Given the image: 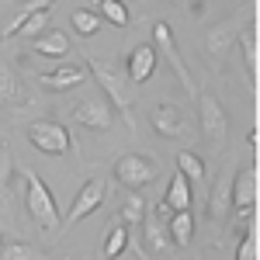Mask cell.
<instances>
[{
    "mask_svg": "<svg viewBox=\"0 0 260 260\" xmlns=\"http://www.w3.org/2000/svg\"><path fill=\"white\" fill-rule=\"evenodd\" d=\"M73 121H80L90 132H108L115 125V108L104 101V94H83L73 104Z\"/></svg>",
    "mask_w": 260,
    "mask_h": 260,
    "instance_id": "5b68a950",
    "label": "cell"
},
{
    "mask_svg": "<svg viewBox=\"0 0 260 260\" xmlns=\"http://www.w3.org/2000/svg\"><path fill=\"white\" fill-rule=\"evenodd\" d=\"M177 170L191 180V184H194V180H205V160L194 156V153H187V149H180V153H177Z\"/></svg>",
    "mask_w": 260,
    "mask_h": 260,
    "instance_id": "484cf974",
    "label": "cell"
},
{
    "mask_svg": "<svg viewBox=\"0 0 260 260\" xmlns=\"http://www.w3.org/2000/svg\"><path fill=\"white\" fill-rule=\"evenodd\" d=\"M156 66H160V52H156L149 42H139V45L128 52V59H125V77L136 87V83L149 80V77L156 73Z\"/></svg>",
    "mask_w": 260,
    "mask_h": 260,
    "instance_id": "30bf717a",
    "label": "cell"
},
{
    "mask_svg": "<svg viewBox=\"0 0 260 260\" xmlns=\"http://www.w3.org/2000/svg\"><path fill=\"white\" fill-rule=\"evenodd\" d=\"M243 52H246V70H250V77L257 80V66H260V49H257V31H246L243 35Z\"/></svg>",
    "mask_w": 260,
    "mask_h": 260,
    "instance_id": "4316f807",
    "label": "cell"
},
{
    "mask_svg": "<svg viewBox=\"0 0 260 260\" xmlns=\"http://www.w3.org/2000/svg\"><path fill=\"white\" fill-rule=\"evenodd\" d=\"M153 39H156L153 49L167 56V62H170V66H174V73H177V80L184 83V90H187V94H198V83H194V77H191L187 62L180 59L177 42H174V31H170V24H167V21H156V24H153Z\"/></svg>",
    "mask_w": 260,
    "mask_h": 260,
    "instance_id": "52a82bcc",
    "label": "cell"
},
{
    "mask_svg": "<svg viewBox=\"0 0 260 260\" xmlns=\"http://www.w3.org/2000/svg\"><path fill=\"white\" fill-rule=\"evenodd\" d=\"M104 191H108L104 177H90V180L80 187V191H77V198H73L70 212H66V222L73 225V222H80V219H87V215H94V212L101 208V201H104Z\"/></svg>",
    "mask_w": 260,
    "mask_h": 260,
    "instance_id": "9c48e42d",
    "label": "cell"
},
{
    "mask_svg": "<svg viewBox=\"0 0 260 260\" xmlns=\"http://www.w3.org/2000/svg\"><path fill=\"white\" fill-rule=\"evenodd\" d=\"M236 39H240V21L236 18L219 21V24H212V31L205 35V52H208L212 59H222V56L233 49Z\"/></svg>",
    "mask_w": 260,
    "mask_h": 260,
    "instance_id": "7c38bea8",
    "label": "cell"
},
{
    "mask_svg": "<svg viewBox=\"0 0 260 260\" xmlns=\"http://www.w3.org/2000/svg\"><path fill=\"white\" fill-rule=\"evenodd\" d=\"M87 66H90V77L98 80L104 101H108L111 108H118V111H121V118H125V125H128V136H136V121H132V104H136V94H132L128 77H125L121 70H115V66L94 59V56L87 59Z\"/></svg>",
    "mask_w": 260,
    "mask_h": 260,
    "instance_id": "6da1fadb",
    "label": "cell"
},
{
    "mask_svg": "<svg viewBox=\"0 0 260 260\" xmlns=\"http://www.w3.org/2000/svg\"><path fill=\"white\" fill-rule=\"evenodd\" d=\"M52 4H56V0H24V4L18 7V14H14V18H11L7 24H4V28H0V42L11 39V35H18V28H21V24H24L28 18H31L35 11H45V7H52Z\"/></svg>",
    "mask_w": 260,
    "mask_h": 260,
    "instance_id": "d6986e66",
    "label": "cell"
},
{
    "mask_svg": "<svg viewBox=\"0 0 260 260\" xmlns=\"http://www.w3.org/2000/svg\"><path fill=\"white\" fill-rule=\"evenodd\" d=\"M146 222V243L160 253L163 246H167V236H163V229H160V222H156V215H149V219H142Z\"/></svg>",
    "mask_w": 260,
    "mask_h": 260,
    "instance_id": "83f0119b",
    "label": "cell"
},
{
    "mask_svg": "<svg viewBox=\"0 0 260 260\" xmlns=\"http://www.w3.org/2000/svg\"><path fill=\"white\" fill-rule=\"evenodd\" d=\"M180 4H184V7H187L191 14H201V11H205V7H208L212 0H180Z\"/></svg>",
    "mask_w": 260,
    "mask_h": 260,
    "instance_id": "f546056e",
    "label": "cell"
},
{
    "mask_svg": "<svg viewBox=\"0 0 260 260\" xmlns=\"http://www.w3.org/2000/svg\"><path fill=\"white\" fill-rule=\"evenodd\" d=\"M146 219V201L139 198V191H128V198L121 205V222H128V229H139Z\"/></svg>",
    "mask_w": 260,
    "mask_h": 260,
    "instance_id": "cb8c5ba5",
    "label": "cell"
},
{
    "mask_svg": "<svg viewBox=\"0 0 260 260\" xmlns=\"http://www.w3.org/2000/svg\"><path fill=\"white\" fill-rule=\"evenodd\" d=\"M111 174L118 177L121 187H128V191H142L146 184L156 180V163L149 160V156H142V153H125V156L115 160Z\"/></svg>",
    "mask_w": 260,
    "mask_h": 260,
    "instance_id": "277c9868",
    "label": "cell"
},
{
    "mask_svg": "<svg viewBox=\"0 0 260 260\" xmlns=\"http://www.w3.org/2000/svg\"><path fill=\"white\" fill-rule=\"evenodd\" d=\"M128 246L136 250V257H139V260H153V257H149V253H146V250H142V246H139V243H136V240H128Z\"/></svg>",
    "mask_w": 260,
    "mask_h": 260,
    "instance_id": "4dcf8cb0",
    "label": "cell"
},
{
    "mask_svg": "<svg viewBox=\"0 0 260 260\" xmlns=\"http://www.w3.org/2000/svg\"><path fill=\"white\" fill-rule=\"evenodd\" d=\"M49 18H52V14H49V7H45V11H35V14L18 28V39H31V42L42 39V35L49 31Z\"/></svg>",
    "mask_w": 260,
    "mask_h": 260,
    "instance_id": "d4e9b609",
    "label": "cell"
},
{
    "mask_svg": "<svg viewBox=\"0 0 260 260\" xmlns=\"http://www.w3.org/2000/svg\"><path fill=\"white\" fill-rule=\"evenodd\" d=\"M31 49H35L39 56H49V59H62V56L70 52V39H66L62 31H56V28H49L42 39L31 42Z\"/></svg>",
    "mask_w": 260,
    "mask_h": 260,
    "instance_id": "e0dca14e",
    "label": "cell"
},
{
    "mask_svg": "<svg viewBox=\"0 0 260 260\" xmlns=\"http://www.w3.org/2000/svg\"><path fill=\"white\" fill-rule=\"evenodd\" d=\"M191 201H194V191H191V180L184 177V174H174L170 177V187H167V194H163V212H187L191 208Z\"/></svg>",
    "mask_w": 260,
    "mask_h": 260,
    "instance_id": "5bb4252c",
    "label": "cell"
},
{
    "mask_svg": "<svg viewBox=\"0 0 260 260\" xmlns=\"http://www.w3.org/2000/svg\"><path fill=\"white\" fill-rule=\"evenodd\" d=\"M24 136H28V142H31L39 153H45V156H62V153H70V128H66L62 121H49V118L28 121Z\"/></svg>",
    "mask_w": 260,
    "mask_h": 260,
    "instance_id": "3957f363",
    "label": "cell"
},
{
    "mask_svg": "<svg viewBox=\"0 0 260 260\" xmlns=\"http://www.w3.org/2000/svg\"><path fill=\"white\" fill-rule=\"evenodd\" d=\"M39 80L45 90H70V87H80L87 80V70L83 66H56L52 73H42Z\"/></svg>",
    "mask_w": 260,
    "mask_h": 260,
    "instance_id": "9a60e30c",
    "label": "cell"
},
{
    "mask_svg": "<svg viewBox=\"0 0 260 260\" xmlns=\"http://www.w3.org/2000/svg\"><path fill=\"white\" fill-rule=\"evenodd\" d=\"M128 240H132V229H128V225H121V222H115V225L108 229L104 246H101V260H118L121 253L128 250Z\"/></svg>",
    "mask_w": 260,
    "mask_h": 260,
    "instance_id": "2e32d148",
    "label": "cell"
},
{
    "mask_svg": "<svg viewBox=\"0 0 260 260\" xmlns=\"http://www.w3.org/2000/svg\"><path fill=\"white\" fill-rule=\"evenodd\" d=\"M70 21H73V31L83 35V39H90V35H98V31H101V14L94 11V7H80V11H73Z\"/></svg>",
    "mask_w": 260,
    "mask_h": 260,
    "instance_id": "7402d4cb",
    "label": "cell"
},
{
    "mask_svg": "<svg viewBox=\"0 0 260 260\" xmlns=\"http://www.w3.org/2000/svg\"><path fill=\"white\" fill-rule=\"evenodd\" d=\"M233 208L240 215L257 208V167L236 170V177H233Z\"/></svg>",
    "mask_w": 260,
    "mask_h": 260,
    "instance_id": "8fae6325",
    "label": "cell"
},
{
    "mask_svg": "<svg viewBox=\"0 0 260 260\" xmlns=\"http://www.w3.org/2000/svg\"><path fill=\"white\" fill-rule=\"evenodd\" d=\"M236 260H257V229L243 233L240 246H236Z\"/></svg>",
    "mask_w": 260,
    "mask_h": 260,
    "instance_id": "f1b7e54d",
    "label": "cell"
},
{
    "mask_svg": "<svg viewBox=\"0 0 260 260\" xmlns=\"http://www.w3.org/2000/svg\"><path fill=\"white\" fill-rule=\"evenodd\" d=\"M21 174H24V205H28L31 219L39 222L45 233H59L62 215H59V205L52 198V191L45 187V180L31 167H21Z\"/></svg>",
    "mask_w": 260,
    "mask_h": 260,
    "instance_id": "7a4b0ae2",
    "label": "cell"
},
{
    "mask_svg": "<svg viewBox=\"0 0 260 260\" xmlns=\"http://www.w3.org/2000/svg\"><path fill=\"white\" fill-rule=\"evenodd\" d=\"M0 260H45V253H42L35 243L0 236Z\"/></svg>",
    "mask_w": 260,
    "mask_h": 260,
    "instance_id": "ac0fdd59",
    "label": "cell"
},
{
    "mask_svg": "<svg viewBox=\"0 0 260 260\" xmlns=\"http://www.w3.org/2000/svg\"><path fill=\"white\" fill-rule=\"evenodd\" d=\"M191 240H194V215H191V208L187 212H174L170 215V243L184 250Z\"/></svg>",
    "mask_w": 260,
    "mask_h": 260,
    "instance_id": "ffe728a7",
    "label": "cell"
},
{
    "mask_svg": "<svg viewBox=\"0 0 260 260\" xmlns=\"http://www.w3.org/2000/svg\"><path fill=\"white\" fill-rule=\"evenodd\" d=\"M0 101H7V104H21L24 101V87H21L18 73L7 62H0Z\"/></svg>",
    "mask_w": 260,
    "mask_h": 260,
    "instance_id": "44dd1931",
    "label": "cell"
},
{
    "mask_svg": "<svg viewBox=\"0 0 260 260\" xmlns=\"http://www.w3.org/2000/svg\"><path fill=\"white\" fill-rule=\"evenodd\" d=\"M153 132H160L163 139H180L184 136V111H180L177 104L153 108Z\"/></svg>",
    "mask_w": 260,
    "mask_h": 260,
    "instance_id": "4fadbf2b",
    "label": "cell"
},
{
    "mask_svg": "<svg viewBox=\"0 0 260 260\" xmlns=\"http://www.w3.org/2000/svg\"><path fill=\"white\" fill-rule=\"evenodd\" d=\"M194 98H198V118H201L205 139H212L215 146H222L225 136H229V115H225L222 101L215 98V94H205V90H198Z\"/></svg>",
    "mask_w": 260,
    "mask_h": 260,
    "instance_id": "8992f818",
    "label": "cell"
},
{
    "mask_svg": "<svg viewBox=\"0 0 260 260\" xmlns=\"http://www.w3.org/2000/svg\"><path fill=\"white\" fill-rule=\"evenodd\" d=\"M98 11L101 18H108L111 24H118V28H128L132 24V14H128V7L121 4V0H98Z\"/></svg>",
    "mask_w": 260,
    "mask_h": 260,
    "instance_id": "603a6c76",
    "label": "cell"
},
{
    "mask_svg": "<svg viewBox=\"0 0 260 260\" xmlns=\"http://www.w3.org/2000/svg\"><path fill=\"white\" fill-rule=\"evenodd\" d=\"M236 160H225V167H222L219 180L212 184V191H208V219L212 222H225L229 219V212H233V177H236Z\"/></svg>",
    "mask_w": 260,
    "mask_h": 260,
    "instance_id": "ba28073f",
    "label": "cell"
}]
</instances>
